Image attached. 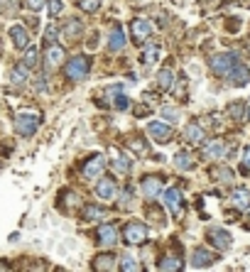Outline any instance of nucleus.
I'll return each instance as SVG.
<instances>
[{
    "instance_id": "nucleus-1",
    "label": "nucleus",
    "mask_w": 250,
    "mask_h": 272,
    "mask_svg": "<svg viewBox=\"0 0 250 272\" xmlns=\"http://www.w3.org/2000/svg\"><path fill=\"white\" fill-rule=\"evenodd\" d=\"M88 71H91V59L88 56H74L67 62V67H64V74H67V79L69 81H81L88 76Z\"/></svg>"
},
{
    "instance_id": "nucleus-2",
    "label": "nucleus",
    "mask_w": 250,
    "mask_h": 272,
    "mask_svg": "<svg viewBox=\"0 0 250 272\" xmlns=\"http://www.w3.org/2000/svg\"><path fill=\"white\" fill-rule=\"evenodd\" d=\"M238 64V56L236 54H216L211 59V71L216 74V76H226L228 79V74L233 71V67Z\"/></svg>"
},
{
    "instance_id": "nucleus-3",
    "label": "nucleus",
    "mask_w": 250,
    "mask_h": 272,
    "mask_svg": "<svg viewBox=\"0 0 250 272\" xmlns=\"http://www.w3.org/2000/svg\"><path fill=\"white\" fill-rule=\"evenodd\" d=\"M37 128H40V118H37V115H29V113H20V115L15 118V130H17V135L32 137L35 133H37Z\"/></svg>"
},
{
    "instance_id": "nucleus-4",
    "label": "nucleus",
    "mask_w": 250,
    "mask_h": 272,
    "mask_svg": "<svg viewBox=\"0 0 250 272\" xmlns=\"http://www.w3.org/2000/svg\"><path fill=\"white\" fill-rule=\"evenodd\" d=\"M147 240V226L138 223V221H130L125 226V243L128 245H142Z\"/></svg>"
},
{
    "instance_id": "nucleus-5",
    "label": "nucleus",
    "mask_w": 250,
    "mask_h": 272,
    "mask_svg": "<svg viewBox=\"0 0 250 272\" xmlns=\"http://www.w3.org/2000/svg\"><path fill=\"white\" fill-rule=\"evenodd\" d=\"M165 204H167V208H169L172 216L181 218V214H184V196H181V191L177 189V187H172V189L165 191Z\"/></svg>"
},
{
    "instance_id": "nucleus-6",
    "label": "nucleus",
    "mask_w": 250,
    "mask_h": 272,
    "mask_svg": "<svg viewBox=\"0 0 250 272\" xmlns=\"http://www.w3.org/2000/svg\"><path fill=\"white\" fill-rule=\"evenodd\" d=\"M133 40H135V44H142V42L150 40V35H152V22L150 20H145V17H138V20H133Z\"/></svg>"
},
{
    "instance_id": "nucleus-7",
    "label": "nucleus",
    "mask_w": 250,
    "mask_h": 272,
    "mask_svg": "<svg viewBox=\"0 0 250 272\" xmlns=\"http://www.w3.org/2000/svg\"><path fill=\"white\" fill-rule=\"evenodd\" d=\"M44 64H47V69H59L64 64V49L59 44H49L44 52Z\"/></svg>"
},
{
    "instance_id": "nucleus-8",
    "label": "nucleus",
    "mask_w": 250,
    "mask_h": 272,
    "mask_svg": "<svg viewBox=\"0 0 250 272\" xmlns=\"http://www.w3.org/2000/svg\"><path fill=\"white\" fill-rule=\"evenodd\" d=\"M208 240H211L213 248H218V250H228L231 243H233L231 233H226L223 228H211V231H208Z\"/></svg>"
},
{
    "instance_id": "nucleus-9",
    "label": "nucleus",
    "mask_w": 250,
    "mask_h": 272,
    "mask_svg": "<svg viewBox=\"0 0 250 272\" xmlns=\"http://www.w3.org/2000/svg\"><path fill=\"white\" fill-rule=\"evenodd\" d=\"M106 169V157L103 155H93L88 162L83 164V177H88V179H96L101 172Z\"/></svg>"
},
{
    "instance_id": "nucleus-10",
    "label": "nucleus",
    "mask_w": 250,
    "mask_h": 272,
    "mask_svg": "<svg viewBox=\"0 0 250 272\" xmlns=\"http://www.w3.org/2000/svg\"><path fill=\"white\" fill-rule=\"evenodd\" d=\"M147 133H150V137H154L157 142H165V140L172 137V125H167V123H162V120H152L147 125Z\"/></svg>"
},
{
    "instance_id": "nucleus-11",
    "label": "nucleus",
    "mask_w": 250,
    "mask_h": 272,
    "mask_svg": "<svg viewBox=\"0 0 250 272\" xmlns=\"http://www.w3.org/2000/svg\"><path fill=\"white\" fill-rule=\"evenodd\" d=\"M10 37H13V42H15V47H17V49H22V52H25V49L29 47V35H27V29L22 27V25H13V27H10Z\"/></svg>"
},
{
    "instance_id": "nucleus-12",
    "label": "nucleus",
    "mask_w": 250,
    "mask_h": 272,
    "mask_svg": "<svg viewBox=\"0 0 250 272\" xmlns=\"http://www.w3.org/2000/svg\"><path fill=\"white\" fill-rule=\"evenodd\" d=\"M98 240H101L103 245H115L118 243V228L111 226V223L98 226Z\"/></svg>"
},
{
    "instance_id": "nucleus-13",
    "label": "nucleus",
    "mask_w": 250,
    "mask_h": 272,
    "mask_svg": "<svg viewBox=\"0 0 250 272\" xmlns=\"http://www.w3.org/2000/svg\"><path fill=\"white\" fill-rule=\"evenodd\" d=\"M216 258H213V253H208L204 248H196L194 253H192V265L194 267H208V265H213Z\"/></svg>"
},
{
    "instance_id": "nucleus-14",
    "label": "nucleus",
    "mask_w": 250,
    "mask_h": 272,
    "mask_svg": "<svg viewBox=\"0 0 250 272\" xmlns=\"http://www.w3.org/2000/svg\"><path fill=\"white\" fill-rule=\"evenodd\" d=\"M204 152H206L208 160H221V157H226L228 147H226V142H223V140H211L206 147H204Z\"/></svg>"
},
{
    "instance_id": "nucleus-15",
    "label": "nucleus",
    "mask_w": 250,
    "mask_h": 272,
    "mask_svg": "<svg viewBox=\"0 0 250 272\" xmlns=\"http://www.w3.org/2000/svg\"><path fill=\"white\" fill-rule=\"evenodd\" d=\"M228 79H231V83H233V86H245V83H250V71H248V67L236 64V67H233V71L228 74Z\"/></svg>"
},
{
    "instance_id": "nucleus-16",
    "label": "nucleus",
    "mask_w": 250,
    "mask_h": 272,
    "mask_svg": "<svg viewBox=\"0 0 250 272\" xmlns=\"http://www.w3.org/2000/svg\"><path fill=\"white\" fill-rule=\"evenodd\" d=\"M186 140L192 142V145H201L204 140H206V133H204V125H199V123H189L186 125Z\"/></svg>"
},
{
    "instance_id": "nucleus-17",
    "label": "nucleus",
    "mask_w": 250,
    "mask_h": 272,
    "mask_svg": "<svg viewBox=\"0 0 250 272\" xmlns=\"http://www.w3.org/2000/svg\"><path fill=\"white\" fill-rule=\"evenodd\" d=\"M113 194H115V182H113V179L106 177L96 184V196L98 199H106V201H108V199H113Z\"/></svg>"
},
{
    "instance_id": "nucleus-18",
    "label": "nucleus",
    "mask_w": 250,
    "mask_h": 272,
    "mask_svg": "<svg viewBox=\"0 0 250 272\" xmlns=\"http://www.w3.org/2000/svg\"><path fill=\"white\" fill-rule=\"evenodd\" d=\"M160 189H162V182H160L157 177H145L142 179V191H145L147 199H157Z\"/></svg>"
},
{
    "instance_id": "nucleus-19",
    "label": "nucleus",
    "mask_w": 250,
    "mask_h": 272,
    "mask_svg": "<svg viewBox=\"0 0 250 272\" xmlns=\"http://www.w3.org/2000/svg\"><path fill=\"white\" fill-rule=\"evenodd\" d=\"M108 47H111L113 52H120L125 47V29L123 27H115L111 32V37H108Z\"/></svg>"
},
{
    "instance_id": "nucleus-20",
    "label": "nucleus",
    "mask_w": 250,
    "mask_h": 272,
    "mask_svg": "<svg viewBox=\"0 0 250 272\" xmlns=\"http://www.w3.org/2000/svg\"><path fill=\"white\" fill-rule=\"evenodd\" d=\"M93 267L96 270H118V260L113 258V255H98L93 260Z\"/></svg>"
},
{
    "instance_id": "nucleus-21",
    "label": "nucleus",
    "mask_w": 250,
    "mask_h": 272,
    "mask_svg": "<svg viewBox=\"0 0 250 272\" xmlns=\"http://www.w3.org/2000/svg\"><path fill=\"white\" fill-rule=\"evenodd\" d=\"M174 164H177V169L186 172V169L194 167V157H192L189 152H177V155H174Z\"/></svg>"
},
{
    "instance_id": "nucleus-22",
    "label": "nucleus",
    "mask_w": 250,
    "mask_h": 272,
    "mask_svg": "<svg viewBox=\"0 0 250 272\" xmlns=\"http://www.w3.org/2000/svg\"><path fill=\"white\" fill-rule=\"evenodd\" d=\"M233 206L236 208H240V211H245L250 206V194L245 189H236L233 191Z\"/></svg>"
},
{
    "instance_id": "nucleus-23",
    "label": "nucleus",
    "mask_w": 250,
    "mask_h": 272,
    "mask_svg": "<svg viewBox=\"0 0 250 272\" xmlns=\"http://www.w3.org/2000/svg\"><path fill=\"white\" fill-rule=\"evenodd\" d=\"M157 59H160V44H147L142 49V62L145 64H154Z\"/></svg>"
},
{
    "instance_id": "nucleus-24",
    "label": "nucleus",
    "mask_w": 250,
    "mask_h": 272,
    "mask_svg": "<svg viewBox=\"0 0 250 272\" xmlns=\"http://www.w3.org/2000/svg\"><path fill=\"white\" fill-rule=\"evenodd\" d=\"M37 59H40V49H37V47H27V49H25V56H22V64L27 69H35L37 67Z\"/></svg>"
},
{
    "instance_id": "nucleus-25",
    "label": "nucleus",
    "mask_w": 250,
    "mask_h": 272,
    "mask_svg": "<svg viewBox=\"0 0 250 272\" xmlns=\"http://www.w3.org/2000/svg\"><path fill=\"white\" fill-rule=\"evenodd\" d=\"M27 71H29V69L25 67V64H17V67L13 69V74H10V79H13V83H15V86H17V83L22 86V83L27 81Z\"/></svg>"
},
{
    "instance_id": "nucleus-26",
    "label": "nucleus",
    "mask_w": 250,
    "mask_h": 272,
    "mask_svg": "<svg viewBox=\"0 0 250 272\" xmlns=\"http://www.w3.org/2000/svg\"><path fill=\"white\" fill-rule=\"evenodd\" d=\"M103 214H106V211H103L101 206H96V204H88L86 208H83V218H86V221H101Z\"/></svg>"
},
{
    "instance_id": "nucleus-27",
    "label": "nucleus",
    "mask_w": 250,
    "mask_h": 272,
    "mask_svg": "<svg viewBox=\"0 0 250 272\" xmlns=\"http://www.w3.org/2000/svg\"><path fill=\"white\" fill-rule=\"evenodd\" d=\"M172 81H174V76H172V71H169V69H162V71L157 74V86H160L162 91H167V88L172 86Z\"/></svg>"
},
{
    "instance_id": "nucleus-28",
    "label": "nucleus",
    "mask_w": 250,
    "mask_h": 272,
    "mask_svg": "<svg viewBox=\"0 0 250 272\" xmlns=\"http://www.w3.org/2000/svg\"><path fill=\"white\" fill-rule=\"evenodd\" d=\"M113 167H115V172H120V174H128V172H130L128 160H125L123 155H118V152H113Z\"/></svg>"
},
{
    "instance_id": "nucleus-29",
    "label": "nucleus",
    "mask_w": 250,
    "mask_h": 272,
    "mask_svg": "<svg viewBox=\"0 0 250 272\" xmlns=\"http://www.w3.org/2000/svg\"><path fill=\"white\" fill-rule=\"evenodd\" d=\"M81 22H79V20H69V25H67V29H64V35H67V37H69V40H76V37H79V35H81Z\"/></svg>"
},
{
    "instance_id": "nucleus-30",
    "label": "nucleus",
    "mask_w": 250,
    "mask_h": 272,
    "mask_svg": "<svg viewBox=\"0 0 250 272\" xmlns=\"http://www.w3.org/2000/svg\"><path fill=\"white\" fill-rule=\"evenodd\" d=\"M160 270H181V260L179 258H165L160 262Z\"/></svg>"
},
{
    "instance_id": "nucleus-31",
    "label": "nucleus",
    "mask_w": 250,
    "mask_h": 272,
    "mask_svg": "<svg viewBox=\"0 0 250 272\" xmlns=\"http://www.w3.org/2000/svg\"><path fill=\"white\" fill-rule=\"evenodd\" d=\"M61 10H64L61 0H47V13H49V17H59Z\"/></svg>"
},
{
    "instance_id": "nucleus-32",
    "label": "nucleus",
    "mask_w": 250,
    "mask_h": 272,
    "mask_svg": "<svg viewBox=\"0 0 250 272\" xmlns=\"http://www.w3.org/2000/svg\"><path fill=\"white\" fill-rule=\"evenodd\" d=\"M79 8H81L83 13H96L98 8H101V0H79Z\"/></svg>"
},
{
    "instance_id": "nucleus-33",
    "label": "nucleus",
    "mask_w": 250,
    "mask_h": 272,
    "mask_svg": "<svg viewBox=\"0 0 250 272\" xmlns=\"http://www.w3.org/2000/svg\"><path fill=\"white\" fill-rule=\"evenodd\" d=\"M120 270H125V272H135V270H140V265L135 262V260L130 258V255H125L123 260H120V265H118Z\"/></svg>"
},
{
    "instance_id": "nucleus-34",
    "label": "nucleus",
    "mask_w": 250,
    "mask_h": 272,
    "mask_svg": "<svg viewBox=\"0 0 250 272\" xmlns=\"http://www.w3.org/2000/svg\"><path fill=\"white\" fill-rule=\"evenodd\" d=\"M228 113H231V118H236V120H243V103H231Z\"/></svg>"
},
{
    "instance_id": "nucleus-35",
    "label": "nucleus",
    "mask_w": 250,
    "mask_h": 272,
    "mask_svg": "<svg viewBox=\"0 0 250 272\" xmlns=\"http://www.w3.org/2000/svg\"><path fill=\"white\" fill-rule=\"evenodd\" d=\"M130 147H133V150L138 152V155H145V152H147V147H145V142H142L140 137H133V140H130Z\"/></svg>"
},
{
    "instance_id": "nucleus-36",
    "label": "nucleus",
    "mask_w": 250,
    "mask_h": 272,
    "mask_svg": "<svg viewBox=\"0 0 250 272\" xmlns=\"http://www.w3.org/2000/svg\"><path fill=\"white\" fill-rule=\"evenodd\" d=\"M118 110H128V106H130V101L125 98V96H115V103H113Z\"/></svg>"
},
{
    "instance_id": "nucleus-37",
    "label": "nucleus",
    "mask_w": 250,
    "mask_h": 272,
    "mask_svg": "<svg viewBox=\"0 0 250 272\" xmlns=\"http://www.w3.org/2000/svg\"><path fill=\"white\" fill-rule=\"evenodd\" d=\"M162 115H165V118H169V120H177V118H179V113H177L174 108H169V106H165V108H162Z\"/></svg>"
},
{
    "instance_id": "nucleus-38",
    "label": "nucleus",
    "mask_w": 250,
    "mask_h": 272,
    "mask_svg": "<svg viewBox=\"0 0 250 272\" xmlns=\"http://www.w3.org/2000/svg\"><path fill=\"white\" fill-rule=\"evenodd\" d=\"M54 40H56V27H47V32H44V42L52 44Z\"/></svg>"
},
{
    "instance_id": "nucleus-39",
    "label": "nucleus",
    "mask_w": 250,
    "mask_h": 272,
    "mask_svg": "<svg viewBox=\"0 0 250 272\" xmlns=\"http://www.w3.org/2000/svg\"><path fill=\"white\" fill-rule=\"evenodd\" d=\"M243 167H248L250 169V145L245 147V152H243Z\"/></svg>"
},
{
    "instance_id": "nucleus-40",
    "label": "nucleus",
    "mask_w": 250,
    "mask_h": 272,
    "mask_svg": "<svg viewBox=\"0 0 250 272\" xmlns=\"http://www.w3.org/2000/svg\"><path fill=\"white\" fill-rule=\"evenodd\" d=\"M42 3H44V0H27L29 10H40V8H42Z\"/></svg>"
},
{
    "instance_id": "nucleus-41",
    "label": "nucleus",
    "mask_w": 250,
    "mask_h": 272,
    "mask_svg": "<svg viewBox=\"0 0 250 272\" xmlns=\"http://www.w3.org/2000/svg\"><path fill=\"white\" fill-rule=\"evenodd\" d=\"M44 83H47V81H44V76H42V79H37V88H40V91H44Z\"/></svg>"
},
{
    "instance_id": "nucleus-42",
    "label": "nucleus",
    "mask_w": 250,
    "mask_h": 272,
    "mask_svg": "<svg viewBox=\"0 0 250 272\" xmlns=\"http://www.w3.org/2000/svg\"><path fill=\"white\" fill-rule=\"evenodd\" d=\"M248 120H250V108H248Z\"/></svg>"
},
{
    "instance_id": "nucleus-43",
    "label": "nucleus",
    "mask_w": 250,
    "mask_h": 272,
    "mask_svg": "<svg viewBox=\"0 0 250 272\" xmlns=\"http://www.w3.org/2000/svg\"><path fill=\"white\" fill-rule=\"evenodd\" d=\"M0 5H3V0H0Z\"/></svg>"
}]
</instances>
